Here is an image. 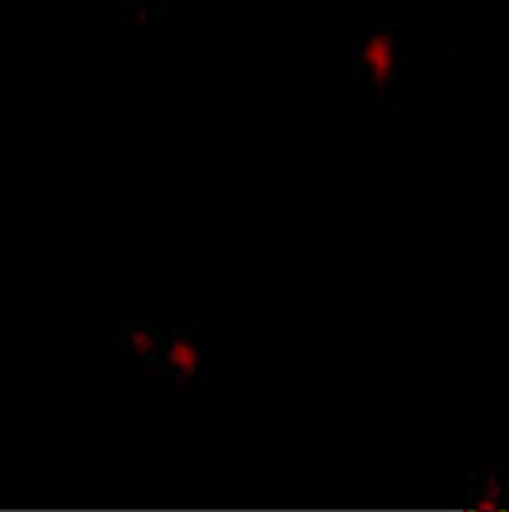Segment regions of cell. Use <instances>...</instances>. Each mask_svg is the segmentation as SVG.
<instances>
[{
  "instance_id": "cell-1",
  "label": "cell",
  "mask_w": 509,
  "mask_h": 512,
  "mask_svg": "<svg viewBox=\"0 0 509 512\" xmlns=\"http://www.w3.org/2000/svg\"><path fill=\"white\" fill-rule=\"evenodd\" d=\"M405 29L400 23H377L352 34L349 72L359 85L375 95H387L398 87L405 67Z\"/></svg>"
},
{
  "instance_id": "cell-2",
  "label": "cell",
  "mask_w": 509,
  "mask_h": 512,
  "mask_svg": "<svg viewBox=\"0 0 509 512\" xmlns=\"http://www.w3.org/2000/svg\"><path fill=\"white\" fill-rule=\"evenodd\" d=\"M166 337L163 329L151 319H133L125 321L118 334V355L120 360L128 362L135 372H156L158 357Z\"/></svg>"
},
{
  "instance_id": "cell-3",
  "label": "cell",
  "mask_w": 509,
  "mask_h": 512,
  "mask_svg": "<svg viewBox=\"0 0 509 512\" xmlns=\"http://www.w3.org/2000/svg\"><path fill=\"white\" fill-rule=\"evenodd\" d=\"M199 370H202V339L189 329H176L163 342L156 372L176 383H189L191 377L199 375Z\"/></svg>"
},
{
  "instance_id": "cell-4",
  "label": "cell",
  "mask_w": 509,
  "mask_h": 512,
  "mask_svg": "<svg viewBox=\"0 0 509 512\" xmlns=\"http://www.w3.org/2000/svg\"><path fill=\"white\" fill-rule=\"evenodd\" d=\"M476 477L466 474V497L476 510H502L507 479L499 467H474Z\"/></svg>"
}]
</instances>
